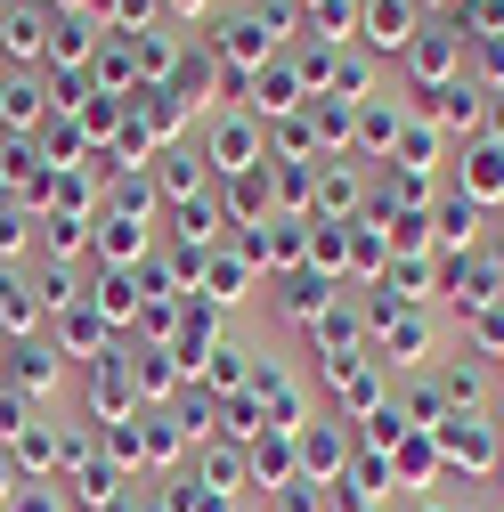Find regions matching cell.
Instances as JSON below:
<instances>
[{
	"instance_id": "1",
	"label": "cell",
	"mask_w": 504,
	"mask_h": 512,
	"mask_svg": "<svg viewBox=\"0 0 504 512\" xmlns=\"http://www.w3.org/2000/svg\"><path fill=\"white\" fill-rule=\"evenodd\" d=\"M90 49V25L82 17H57V57H82Z\"/></svg>"
}]
</instances>
